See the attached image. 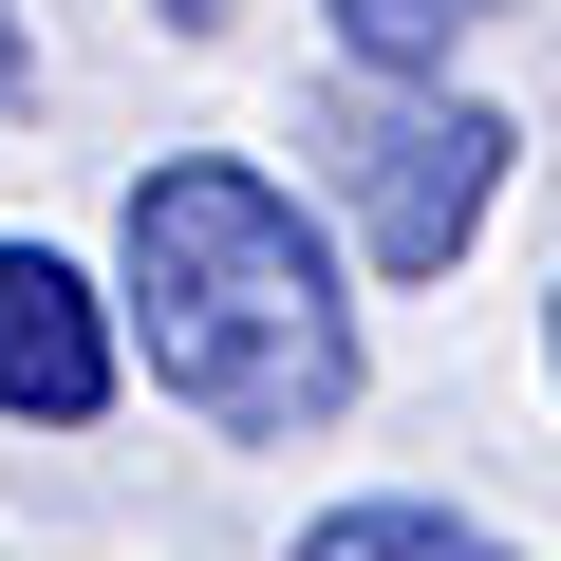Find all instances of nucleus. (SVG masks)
Listing matches in <instances>:
<instances>
[{
    "label": "nucleus",
    "instance_id": "obj_1",
    "mask_svg": "<svg viewBox=\"0 0 561 561\" xmlns=\"http://www.w3.org/2000/svg\"><path fill=\"white\" fill-rule=\"evenodd\" d=\"M113 319H131L150 393L206 412L225 449H300L375 375L356 243L280 187L262 150H150L131 169V206H113Z\"/></svg>",
    "mask_w": 561,
    "mask_h": 561
},
{
    "label": "nucleus",
    "instance_id": "obj_2",
    "mask_svg": "<svg viewBox=\"0 0 561 561\" xmlns=\"http://www.w3.org/2000/svg\"><path fill=\"white\" fill-rule=\"evenodd\" d=\"M505 169H524V131L486 94H449V76H356L319 113V187H337L356 280H449L505 225Z\"/></svg>",
    "mask_w": 561,
    "mask_h": 561
},
{
    "label": "nucleus",
    "instance_id": "obj_3",
    "mask_svg": "<svg viewBox=\"0 0 561 561\" xmlns=\"http://www.w3.org/2000/svg\"><path fill=\"white\" fill-rule=\"evenodd\" d=\"M131 393V319L76 243H0V412L20 431H94Z\"/></svg>",
    "mask_w": 561,
    "mask_h": 561
},
{
    "label": "nucleus",
    "instance_id": "obj_4",
    "mask_svg": "<svg viewBox=\"0 0 561 561\" xmlns=\"http://www.w3.org/2000/svg\"><path fill=\"white\" fill-rule=\"evenodd\" d=\"M280 561H524L505 524H468V505H412V486H375V505H319Z\"/></svg>",
    "mask_w": 561,
    "mask_h": 561
},
{
    "label": "nucleus",
    "instance_id": "obj_5",
    "mask_svg": "<svg viewBox=\"0 0 561 561\" xmlns=\"http://www.w3.org/2000/svg\"><path fill=\"white\" fill-rule=\"evenodd\" d=\"M486 20H505V0H319V38H337L356 76H449Z\"/></svg>",
    "mask_w": 561,
    "mask_h": 561
},
{
    "label": "nucleus",
    "instance_id": "obj_6",
    "mask_svg": "<svg viewBox=\"0 0 561 561\" xmlns=\"http://www.w3.org/2000/svg\"><path fill=\"white\" fill-rule=\"evenodd\" d=\"M38 94V38H20V0H0V113H20Z\"/></svg>",
    "mask_w": 561,
    "mask_h": 561
},
{
    "label": "nucleus",
    "instance_id": "obj_7",
    "mask_svg": "<svg viewBox=\"0 0 561 561\" xmlns=\"http://www.w3.org/2000/svg\"><path fill=\"white\" fill-rule=\"evenodd\" d=\"M542 393H561V280H542Z\"/></svg>",
    "mask_w": 561,
    "mask_h": 561
}]
</instances>
